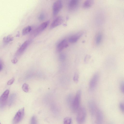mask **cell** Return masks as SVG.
<instances>
[{"instance_id": "6da1fadb", "label": "cell", "mask_w": 124, "mask_h": 124, "mask_svg": "<svg viewBox=\"0 0 124 124\" xmlns=\"http://www.w3.org/2000/svg\"><path fill=\"white\" fill-rule=\"evenodd\" d=\"M81 91L78 90L75 97L73 98L71 108L74 112L76 111L79 107L81 95Z\"/></svg>"}, {"instance_id": "7a4b0ae2", "label": "cell", "mask_w": 124, "mask_h": 124, "mask_svg": "<svg viewBox=\"0 0 124 124\" xmlns=\"http://www.w3.org/2000/svg\"><path fill=\"white\" fill-rule=\"evenodd\" d=\"M49 22V20L44 22L40 25L34 30L31 35V38L35 37L44 30L47 27Z\"/></svg>"}, {"instance_id": "3957f363", "label": "cell", "mask_w": 124, "mask_h": 124, "mask_svg": "<svg viewBox=\"0 0 124 124\" xmlns=\"http://www.w3.org/2000/svg\"><path fill=\"white\" fill-rule=\"evenodd\" d=\"M86 116V111L85 108L81 107L78 111L77 117L78 124H83L84 122Z\"/></svg>"}, {"instance_id": "277c9868", "label": "cell", "mask_w": 124, "mask_h": 124, "mask_svg": "<svg viewBox=\"0 0 124 124\" xmlns=\"http://www.w3.org/2000/svg\"><path fill=\"white\" fill-rule=\"evenodd\" d=\"M62 7V1L57 0L54 2L52 7L53 15L56 16L61 9Z\"/></svg>"}, {"instance_id": "5b68a950", "label": "cell", "mask_w": 124, "mask_h": 124, "mask_svg": "<svg viewBox=\"0 0 124 124\" xmlns=\"http://www.w3.org/2000/svg\"><path fill=\"white\" fill-rule=\"evenodd\" d=\"M24 113V108L19 109L14 118L13 121V124H16L20 122L23 117Z\"/></svg>"}, {"instance_id": "8992f818", "label": "cell", "mask_w": 124, "mask_h": 124, "mask_svg": "<svg viewBox=\"0 0 124 124\" xmlns=\"http://www.w3.org/2000/svg\"><path fill=\"white\" fill-rule=\"evenodd\" d=\"M99 74L97 73H95L91 78L89 84V89L92 91L96 86L99 79Z\"/></svg>"}, {"instance_id": "52a82bcc", "label": "cell", "mask_w": 124, "mask_h": 124, "mask_svg": "<svg viewBox=\"0 0 124 124\" xmlns=\"http://www.w3.org/2000/svg\"><path fill=\"white\" fill-rule=\"evenodd\" d=\"M9 93L8 90H5L0 97V108H2L5 106L7 103Z\"/></svg>"}, {"instance_id": "ba28073f", "label": "cell", "mask_w": 124, "mask_h": 124, "mask_svg": "<svg viewBox=\"0 0 124 124\" xmlns=\"http://www.w3.org/2000/svg\"><path fill=\"white\" fill-rule=\"evenodd\" d=\"M79 1L77 0H71L68 4V8L70 11H73L77 10L78 7Z\"/></svg>"}, {"instance_id": "9c48e42d", "label": "cell", "mask_w": 124, "mask_h": 124, "mask_svg": "<svg viewBox=\"0 0 124 124\" xmlns=\"http://www.w3.org/2000/svg\"><path fill=\"white\" fill-rule=\"evenodd\" d=\"M30 42L31 41L30 40H27L25 41L17 51L16 55H19L21 54L27 48Z\"/></svg>"}, {"instance_id": "30bf717a", "label": "cell", "mask_w": 124, "mask_h": 124, "mask_svg": "<svg viewBox=\"0 0 124 124\" xmlns=\"http://www.w3.org/2000/svg\"><path fill=\"white\" fill-rule=\"evenodd\" d=\"M84 33V32L80 31L70 36L69 39V42L72 43L77 42L82 36Z\"/></svg>"}, {"instance_id": "8fae6325", "label": "cell", "mask_w": 124, "mask_h": 124, "mask_svg": "<svg viewBox=\"0 0 124 124\" xmlns=\"http://www.w3.org/2000/svg\"><path fill=\"white\" fill-rule=\"evenodd\" d=\"M63 19L62 17L59 16L56 18L51 24L50 28L53 29L61 24L63 22Z\"/></svg>"}, {"instance_id": "7c38bea8", "label": "cell", "mask_w": 124, "mask_h": 124, "mask_svg": "<svg viewBox=\"0 0 124 124\" xmlns=\"http://www.w3.org/2000/svg\"><path fill=\"white\" fill-rule=\"evenodd\" d=\"M68 46V41L66 39H64L60 41L57 45V50L59 51H60L67 47Z\"/></svg>"}, {"instance_id": "4fadbf2b", "label": "cell", "mask_w": 124, "mask_h": 124, "mask_svg": "<svg viewBox=\"0 0 124 124\" xmlns=\"http://www.w3.org/2000/svg\"><path fill=\"white\" fill-rule=\"evenodd\" d=\"M103 116L102 112L98 110L96 113V124H102Z\"/></svg>"}, {"instance_id": "5bb4252c", "label": "cell", "mask_w": 124, "mask_h": 124, "mask_svg": "<svg viewBox=\"0 0 124 124\" xmlns=\"http://www.w3.org/2000/svg\"><path fill=\"white\" fill-rule=\"evenodd\" d=\"M89 109L91 114L93 115L96 111V106L95 103L93 101H90L89 103Z\"/></svg>"}, {"instance_id": "9a60e30c", "label": "cell", "mask_w": 124, "mask_h": 124, "mask_svg": "<svg viewBox=\"0 0 124 124\" xmlns=\"http://www.w3.org/2000/svg\"><path fill=\"white\" fill-rule=\"evenodd\" d=\"M94 1L93 0H86L84 2L83 6L84 8H88L92 6L94 3Z\"/></svg>"}, {"instance_id": "2e32d148", "label": "cell", "mask_w": 124, "mask_h": 124, "mask_svg": "<svg viewBox=\"0 0 124 124\" xmlns=\"http://www.w3.org/2000/svg\"><path fill=\"white\" fill-rule=\"evenodd\" d=\"M16 97V93H13L10 96L8 101V105L9 106L11 105L15 102Z\"/></svg>"}, {"instance_id": "e0dca14e", "label": "cell", "mask_w": 124, "mask_h": 124, "mask_svg": "<svg viewBox=\"0 0 124 124\" xmlns=\"http://www.w3.org/2000/svg\"><path fill=\"white\" fill-rule=\"evenodd\" d=\"M102 39V35L100 33H98L96 35L95 42L97 45L100 44L101 42Z\"/></svg>"}, {"instance_id": "ac0fdd59", "label": "cell", "mask_w": 124, "mask_h": 124, "mask_svg": "<svg viewBox=\"0 0 124 124\" xmlns=\"http://www.w3.org/2000/svg\"><path fill=\"white\" fill-rule=\"evenodd\" d=\"M13 39V37L11 35H9L4 37L3 38V40L4 42L8 43L12 41Z\"/></svg>"}, {"instance_id": "d6986e66", "label": "cell", "mask_w": 124, "mask_h": 124, "mask_svg": "<svg viewBox=\"0 0 124 124\" xmlns=\"http://www.w3.org/2000/svg\"><path fill=\"white\" fill-rule=\"evenodd\" d=\"M31 27L30 26H28L25 27L23 30L22 34L25 35L29 33L31 30Z\"/></svg>"}, {"instance_id": "ffe728a7", "label": "cell", "mask_w": 124, "mask_h": 124, "mask_svg": "<svg viewBox=\"0 0 124 124\" xmlns=\"http://www.w3.org/2000/svg\"><path fill=\"white\" fill-rule=\"evenodd\" d=\"M71 119L69 117H66L64 118L63 121V124H71Z\"/></svg>"}, {"instance_id": "44dd1931", "label": "cell", "mask_w": 124, "mask_h": 124, "mask_svg": "<svg viewBox=\"0 0 124 124\" xmlns=\"http://www.w3.org/2000/svg\"><path fill=\"white\" fill-rule=\"evenodd\" d=\"M30 124H38L37 118L34 116H33L31 119Z\"/></svg>"}, {"instance_id": "7402d4cb", "label": "cell", "mask_w": 124, "mask_h": 124, "mask_svg": "<svg viewBox=\"0 0 124 124\" xmlns=\"http://www.w3.org/2000/svg\"><path fill=\"white\" fill-rule=\"evenodd\" d=\"M22 89L23 91L25 92H28L29 91L28 85L26 83L24 84L22 86Z\"/></svg>"}, {"instance_id": "603a6c76", "label": "cell", "mask_w": 124, "mask_h": 124, "mask_svg": "<svg viewBox=\"0 0 124 124\" xmlns=\"http://www.w3.org/2000/svg\"><path fill=\"white\" fill-rule=\"evenodd\" d=\"M73 80L75 82H78L79 80V75L78 73H75L74 74L73 78Z\"/></svg>"}, {"instance_id": "cb8c5ba5", "label": "cell", "mask_w": 124, "mask_h": 124, "mask_svg": "<svg viewBox=\"0 0 124 124\" xmlns=\"http://www.w3.org/2000/svg\"><path fill=\"white\" fill-rule=\"evenodd\" d=\"M124 82L123 81L121 83L120 88L121 91L123 93H124Z\"/></svg>"}, {"instance_id": "d4e9b609", "label": "cell", "mask_w": 124, "mask_h": 124, "mask_svg": "<svg viewBox=\"0 0 124 124\" xmlns=\"http://www.w3.org/2000/svg\"><path fill=\"white\" fill-rule=\"evenodd\" d=\"M45 16L44 14L42 13L39 16V19L40 21H43L45 19Z\"/></svg>"}, {"instance_id": "484cf974", "label": "cell", "mask_w": 124, "mask_h": 124, "mask_svg": "<svg viewBox=\"0 0 124 124\" xmlns=\"http://www.w3.org/2000/svg\"><path fill=\"white\" fill-rule=\"evenodd\" d=\"M119 107L121 110L123 112L124 110V105L123 103L121 102L119 105Z\"/></svg>"}, {"instance_id": "4316f807", "label": "cell", "mask_w": 124, "mask_h": 124, "mask_svg": "<svg viewBox=\"0 0 124 124\" xmlns=\"http://www.w3.org/2000/svg\"><path fill=\"white\" fill-rule=\"evenodd\" d=\"M15 79L14 78H13L9 80L7 82V84L8 85H10L12 84L14 82Z\"/></svg>"}, {"instance_id": "83f0119b", "label": "cell", "mask_w": 124, "mask_h": 124, "mask_svg": "<svg viewBox=\"0 0 124 124\" xmlns=\"http://www.w3.org/2000/svg\"><path fill=\"white\" fill-rule=\"evenodd\" d=\"M12 62L14 64L16 63L17 62V60L16 58H15L12 60Z\"/></svg>"}, {"instance_id": "f1b7e54d", "label": "cell", "mask_w": 124, "mask_h": 124, "mask_svg": "<svg viewBox=\"0 0 124 124\" xmlns=\"http://www.w3.org/2000/svg\"><path fill=\"white\" fill-rule=\"evenodd\" d=\"M65 57V55L63 54H61L60 56V58L61 59L63 60L64 59Z\"/></svg>"}, {"instance_id": "f546056e", "label": "cell", "mask_w": 124, "mask_h": 124, "mask_svg": "<svg viewBox=\"0 0 124 124\" xmlns=\"http://www.w3.org/2000/svg\"><path fill=\"white\" fill-rule=\"evenodd\" d=\"M3 67L2 64L1 60L0 59V72L2 70Z\"/></svg>"}, {"instance_id": "4dcf8cb0", "label": "cell", "mask_w": 124, "mask_h": 124, "mask_svg": "<svg viewBox=\"0 0 124 124\" xmlns=\"http://www.w3.org/2000/svg\"></svg>"}]
</instances>
